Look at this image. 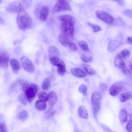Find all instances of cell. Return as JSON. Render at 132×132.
<instances>
[{"mask_svg": "<svg viewBox=\"0 0 132 132\" xmlns=\"http://www.w3.org/2000/svg\"><path fill=\"white\" fill-rule=\"evenodd\" d=\"M123 88V86L121 82H117L111 86L109 90V94L113 96H116L122 91Z\"/></svg>", "mask_w": 132, "mask_h": 132, "instance_id": "cell-11", "label": "cell"}, {"mask_svg": "<svg viewBox=\"0 0 132 132\" xmlns=\"http://www.w3.org/2000/svg\"><path fill=\"white\" fill-rule=\"evenodd\" d=\"M101 95L100 94V93L97 92H94L92 93L91 95V102L93 105L92 110L95 114L97 113L100 109L101 105Z\"/></svg>", "mask_w": 132, "mask_h": 132, "instance_id": "cell-5", "label": "cell"}, {"mask_svg": "<svg viewBox=\"0 0 132 132\" xmlns=\"http://www.w3.org/2000/svg\"><path fill=\"white\" fill-rule=\"evenodd\" d=\"M2 2V1H0V3H1V2Z\"/></svg>", "mask_w": 132, "mask_h": 132, "instance_id": "cell-45", "label": "cell"}, {"mask_svg": "<svg viewBox=\"0 0 132 132\" xmlns=\"http://www.w3.org/2000/svg\"><path fill=\"white\" fill-rule=\"evenodd\" d=\"M127 42L129 44H132V37H128L127 39Z\"/></svg>", "mask_w": 132, "mask_h": 132, "instance_id": "cell-42", "label": "cell"}, {"mask_svg": "<svg viewBox=\"0 0 132 132\" xmlns=\"http://www.w3.org/2000/svg\"><path fill=\"white\" fill-rule=\"evenodd\" d=\"M92 58H93L92 56L88 53H84L81 56V60L84 62H86V63L90 62L92 60Z\"/></svg>", "mask_w": 132, "mask_h": 132, "instance_id": "cell-26", "label": "cell"}, {"mask_svg": "<svg viewBox=\"0 0 132 132\" xmlns=\"http://www.w3.org/2000/svg\"><path fill=\"white\" fill-rule=\"evenodd\" d=\"M0 132H8L6 125L4 123L0 122Z\"/></svg>", "mask_w": 132, "mask_h": 132, "instance_id": "cell-39", "label": "cell"}, {"mask_svg": "<svg viewBox=\"0 0 132 132\" xmlns=\"http://www.w3.org/2000/svg\"><path fill=\"white\" fill-rule=\"evenodd\" d=\"M119 55L123 58V59H127L128 58L130 55V52L129 50L127 49H124L121 52H120Z\"/></svg>", "mask_w": 132, "mask_h": 132, "instance_id": "cell-32", "label": "cell"}, {"mask_svg": "<svg viewBox=\"0 0 132 132\" xmlns=\"http://www.w3.org/2000/svg\"><path fill=\"white\" fill-rule=\"evenodd\" d=\"M18 101L21 103L23 105H26L27 104V100L23 95H20L18 97Z\"/></svg>", "mask_w": 132, "mask_h": 132, "instance_id": "cell-36", "label": "cell"}, {"mask_svg": "<svg viewBox=\"0 0 132 132\" xmlns=\"http://www.w3.org/2000/svg\"><path fill=\"white\" fill-rule=\"evenodd\" d=\"M48 54L49 57H59V51L58 49L54 46H50L48 49Z\"/></svg>", "mask_w": 132, "mask_h": 132, "instance_id": "cell-19", "label": "cell"}, {"mask_svg": "<svg viewBox=\"0 0 132 132\" xmlns=\"http://www.w3.org/2000/svg\"><path fill=\"white\" fill-rule=\"evenodd\" d=\"M55 113V110L52 107L50 108L44 113V117L45 118L48 119L52 117Z\"/></svg>", "mask_w": 132, "mask_h": 132, "instance_id": "cell-33", "label": "cell"}, {"mask_svg": "<svg viewBox=\"0 0 132 132\" xmlns=\"http://www.w3.org/2000/svg\"><path fill=\"white\" fill-rule=\"evenodd\" d=\"M48 12H49L48 7L46 6H43L41 8V9L39 11V19L42 22L45 21L47 18Z\"/></svg>", "mask_w": 132, "mask_h": 132, "instance_id": "cell-13", "label": "cell"}, {"mask_svg": "<svg viewBox=\"0 0 132 132\" xmlns=\"http://www.w3.org/2000/svg\"><path fill=\"white\" fill-rule=\"evenodd\" d=\"M10 65L14 73H16L18 72L20 69V64L19 61L15 59H12L10 61Z\"/></svg>", "mask_w": 132, "mask_h": 132, "instance_id": "cell-18", "label": "cell"}, {"mask_svg": "<svg viewBox=\"0 0 132 132\" xmlns=\"http://www.w3.org/2000/svg\"><path fill=\"white\" fill-rule=\"evenodd\" d=\"M26 100L31 103L35 98L39 90L38 86L35 84H29L27 87L22 89Z\"/></svg>", "mask_w": 132, "mask_h": 132, "instance_id": "cell-3", "label": "cell"}, {"mask_svg": "<svg viewBox=\"0 0 132 132\" xmlns=\"http://www.w3.org/2000/svg\"><path fill=\"white\" fill-rule=\"evenodd\" d=\"M69 47L70 49L73 52H76L78 50V48H77V46H76V45L74 43L72 42H71L69 44Z\"/></svg>", "mask_w": 132, "mask_h": 132, "instance_id": "cell-38", "label": "cell"}, {"mask_svg": "<svg viewBox=\"0 0 132 132\" xmlns=\"http://www.w3.org/2000/svg\"><path fill=\"white\" fill-rule=\"evenodd\" d=\"M130 93L129 92H125L120 94L119 96L120 101L121 102H124L129 99L130 97Z\"/></svg>", "mask_w": 132, "mask_h": 132, "instance_id": "cell-30", "label": "cell"}, {"mask_svg": "<svg viewBox=\"0 0 132 132\" xmlns=\"http://www.w3.org/2000/svg\"><path fill=\"white\" fill-rule=\"evenodd\" d=\"M38 97L39 99V100L43 101V102H46L48 101V94H47L46 93L43 91H41L38 94Z\"/></svg>", "mask_w": 132, "mask_h": 132, "instance_id": "cell-31", "label": "cell"}, {"mask_svg": "<svg viewBox=\"0 0 132 132\" xmlns=\"http://www.w3.org/2000/svg\"><path fill=\"white\" fill-rule=\"evenodd\" d=\"M119 119L121 123H125L127 120V113L125 109H122L119 114Z\"/></svg>", "mask_w": 132, "mask_h": 132, "instance_id": "cell-22", "label": "cell"}, {"mask_svg": "<svg viewBox=\"0 0 132 132\" xmlns=\"http://www.w3.org/2000/svg\"><path fill=\"white\" fill-rule=\"evenodd\" d=\"M82 65H83V68L85 70L86 72L88 74L92 75H94L95 74L96 72H95V70L92 67H91L90 65H88L87 64H83Z\"/></svg>", "mask_w": 132, "mask_h": 132, "instance_id": "cell-28", "label": "cell"}, {"mask_svg": "<svg viewBox=\"0 0 132 132\" xmlns=\"http://www.w3.org/2000/svg\"><path fill=\"white\" fill-rule=\"evenodd\" d=\"M78 114L79 116L83 119H88V114L86 108L83 106H80L78 109Z\"/></svg>", "mask_w": 132, "mask_h": 132, "instance_id": "cell-20", "label": "cell"}, {"mask_svg": "<svg viewBox=\"0 0 132 132\" xmlns=\"http://www.w3.org/2000/svg\"><path fill=\"white\" fill-rule=\"evenodd\" d=\"M58 20L61 22H71L72 23L75 24V20L74 18H73V16L70 15H60L58 17Z\"/></svg>", "mask_w": 132, "mask_h": 132, "instance_id": "cell-17", "label": "cell"}, {"mask_svg": "<svg viewBox=\"0 0 132 132\" xmlns=\"http://www.w3.org/2000/svg\"><path fill=\"white\" fill-rule=\"evenodd\" d=\"M88 25H89L90 26H91L94 32H98V31H101V29H102L101 27L98 25L92 24V23H90V22H88Z\"/></svg>", "mask_w": 132, "mask_h": 132, "instance_id": "cell-35", "label": "cell"}, {"mask_svg": "<svg viewBox=\"0 0 132 132\" xmlns=\"http://www.w3.org/2000/svg\"><path fill=\"white\" fill-rule=\"evenodd\" d=\"M21 62L24 70L30 73L34 72L35 67L32 61L26 56H23L21 58Z\"/></svg>", "mask_w": 132, "mask_h": 132, "instance_id": "cell-7", "label": "cell"}, {"mask_svg": "<svg viewBox=\"0 0 132 132\" xmlns=\"http://www.w3.org/2000/svg\"><path fill=\"white\" fill-rule=\"evenodd\" d=\"M121 43L116 40H112L109 41L108 45V51L111 53L116 50V49L121 45Z\"/></svg>", "mask_w": 132, "mask_h": 132, "instance_id": "cell-16", "label": "cell"}, {"mask_svg": "<svg viewBox=\"0 0 132 132\" xmlns=\"http://www.w3.org/2000/svg\"><path fill=\"white\" fill-rule=\"evenodd\" d=\"M49 60H50V62L52 64L56 67H58L62 61V60H61L59 58V57H56V56L49 57Z\"/></svg>", "mask_w": 132, "mask_h": 132, "instance_id": "cell-23", "label": "cell"}, {"mask_svg": "<svg viewBox=\"0 0 132 132\" xmlns=\"http://www.w3.org/2000/svg\"><path fill=\"white\" fill-rule=\"evenodd\" d=\"M78 44H79V46H80V47L83 50V51H89V47H88V44L85 41H83V40H81L79 41V42L78 43Z\"/></svg>", "mask_w": 132, "mask_h": 132, "instance_id": "cell-34", "label": "cell"}, {"mask_svg": "<svg viewBox=\"0 0 132 132\" xmlns=\"http://www.w3.org/2000/svg\"><path fill=\"white\" fill-rule=\"evenodd\" d=\"M28 118V113L25 110H23L22 111H21L19 113V114L17 116V118L22 121H24L26 120Z\"/></svg>", "mask_w": 132, "mask_h": 132, "instance_id": "cell-24", "label": "cell"}, {"mask_svg": "<svg viewBox=\"0 0 132 132\" xmlns=\"http://www.w3.org/2000/svg\"><path fill=\"white\" fill-rule=\"evenodd\" d=\"M63 10H72V8L68 2L65 1H59L53 7L52 12L55 13Z\"/></svg>", "mask_w": 132, "mask_h": 132, "instance_id": "cell-4", "label": "cell"}, {"mask_svg": "<svg viewBox=\"0 0 132 132\" xmlns=\"http://www.w3.org/2000/svg\"><path fill=\"white\" fill-rule=\"evenodd\" d=\"M16 23L20 29L25 30L31 26L32 19L30 15L27 11L23 10L18 14Z\"/></svg>", "mask_w": 132, "mask_h": 132, "instance_id": "cell-1", "label": "cell"}, {"mask_svg": "<svg viewBox=\"0 0 132 132\" xmlns=\"http://www.w3.org/2000/svg\"><path fill=\"white\" fill-rule=\"evenodd\" d=\"M129 68H130V69L132 71V62H131V63L129 65Z\"/></svg>", "mask_w": 132, "mask_h": 132, "instance_id": "cell-44", "label": "cell"}, {"mask_svg": "<svg viewBox=\"0 0 132 132\" xmlns=\"http://www.w3.org/2000/svg\"><path fill=\"white\" fill-rule=\"evenodd\" d=\"M58 100V96L57 93L54 91H51L48 94V104L50 108L53 107V106L56 104Z\"/></svg>", "mask_w": 132, "mask_h": 132, "instance_id": "cell-15", "label": "cell"}, {"mask_svg": "<svg viewBox=\"0 0 132 132\" xmlns=\"http://www.w3.org/2000/svg\"><path fill=\"white\" fill-rule=\"evenodd\" d=\"M114 65L121 69L123 72V73L125 74V75H129L130 74V71H129V70L127 69L123 59L118 54L117 55L114 59Z\"/></svg>", "mask_w": 132, "mask_h": 132, "instance_id": "cell-6", "label": "cell"}, {"mask_svg": "<svg viewBox=\"0 0 132 132\" xmlns=\"http://www.w3.org/2000/svg\"><path fill=\"white\" fill-rule=\"evenodd\" d=\"M70 72L73 75L77 77L83 78L87 76V73L85 71L77 68H71Z\"/></svg>", "mask_w": 132, "mask_h": 132, "instance_id": "cell-14", "label": "cell"}, {"mask_svg": "<svg viewBox=\"0 0 132 132\" xmlns=\"http://www.w3.org/2000/svg\"><path fill=\"white\" fill-rule=\"evenodd\" d=\"M126 128L128 132H132V120L128 121Z\"/></svg>", "mask_w": 132, "mask_h": 132, "instance_id": "cell-40", "label": "cell"}, {"mask_svg": "<svg viewBox=\"0 0 132 132\" xmlns=\"http://www.w3.org/2000/svg\"><path fill=\"white\" fill-rule=\"evenodd\" d=\"M9 56L6 50L0 48V68L6 69L8 66Z\"/></svg>", "mask_w": 132, "mask_h": 132, "instance_id": "cell-10", "label": "cell"}, {"mask_svg": "<svg viewBox=\"0 0 132 132\" xmlns=\"http://www.w3.org/2000/svg\"><path fill=\"white\" fill-rule=\"evenodd\" d=\"M30 1H15L10 3L6 7V10L8 12L18 13L24 10L31 4Z\"/></svg>", "mask_w": 132, "mask_h": 132, "instance_id": "cell-2", "label": "cell"}, {"mask_svg": "<svg viewBox=\"0 0 132 132\" xmlns=\"http://www.w3.org/2000/svg\"><path fill=\"white\" fill-rule=\"evenodd\" d=\"M87 86L84 84L81 85L79 87V91L81 92L84 95H86L87 94Z\"/></svg>", "mask_w": 132, "mask_h": 132, "instance_id": "cell-37", "label": "cell"}, {"mask_svg": "<svg viewBox=\"0 0 132 132\" xmlns=\"http://www.w3.org/2000/svg\"><path fill=\"white\" fill-rule=\"evenodd\" d=\"M95 14L97 18H98L99 19L101 20L106 23L111 24L114 21L113 18L110 14L105 11L102 10H97L95 12Z\"/></svg>", "mask_w": 132, "mask_h": 132, "instance_id": "cell-9", "label": "cell"}, {"mask_svg": "<svg viewBox=\"0 0 132 132\" xmlns=\"http://www.w3.org/2000/svg\"><path fill=\"white\" fill-rule=\"evenodd\" d=\"M72 38V37L68 36V35L61 32L59 35L58 40L59 42L64 46L69 45V44L71 42V40Z\"/></svg>", "mask_w": 132, "mask_h": 132, "instance_id": "cell-12", "label": "cell"}, {"mask_svg": "<svg viewBox=\"0 0 132 132\" xmlns=\"http://www.w3.org/2000/svg\"><path fill=\"white\" fill-rule=\"evenodd\" d=\"M4 20L1 17H0V23L1 24L4 23Z\"/></svg>", "mask_w": 132, "mask_h": 132, "instance_id": "cell-43", "label": "cell"}, {"mask_svg": "<svg viewBox=\"0 0 132 132\" xmlns=\"http://www.w3.org/2000/svg\"><path fill=\"white\" fill-rule=\"evenodd\" d=\"M51 81L49 77L45 78L42 82V88L43 90H47L51 86Z\"/></svg>", "mask_w": 132, "mask_h": 132, "instance_id": "cell-29", "label": "cell"}, {"mask_svg": "<svg viewBox=\"0 0 132 132\" xmlns=\"http://www.w3.org/2000/svg\"><path fill=\"white\" fill-rule=\"evenodd\" d=\"M35 106L36 108L39 111L44 110L46 108V103L45 102H43L40 100L37 101L35 103Z\"/></svg>", "mask_w": 132, "mask_h": 132, "instance_id": "cell-21", "label": "cell"}, {"mask_svg": "<svg viewBox=\"0 0 132 132\" xmlns=\"http://www.w3.org/2000/svg\"><path fill=\"white\" fill-rule=\"evenodd\" d=\"M19 84V80H15L12 84H11V85H10L9 90L8 91V94H10L12 93H13L14 91H15V90H16V89L17 88L18 85Z\"/></svg>", "mask_w": 132, "mask_h": 132, "instance_id": "cell-27", "label": "cell"}, {"mask_svg": "<svg viewBox=\"0 0 132 132\" xmlns=\"http://www.w3.org/2000/svg\"><path fill=\"white\" fill-rule=\"evenodd\" d=\"M74 24L71 22H61L60 24V28L62 32L70 37H73L74 33Z\"/></svg>", "mask_w": 132, "mask_h": 132, "instance_id": "cell-8", "label": "cell"}, {"mask_svg": "<svg viewBox=\"0 0 132 132\" xmlns=\"http://www.w3.org/2000/svg\"><path fill=\"white\" fill-rule=\"evenodd\" d=\"M57 73L60 75H63L66 72L65 64L64 62L62 61L61 63L57 67Z\"/></svg>", "mask_w": 132, "mask_h": 132, "instance_id": "cell-25", "label": "cell"}, {"mask_svg": "<svg viewBox=\"0 0 132 132\" xmlns=\"http://www.w3.org/2000/svg\"><path fill=\"white\" fill-rule=\"evenodd\" d=\"M125 14L128 16H132V11L131 10H126L125 11Z\"/></svg>", "mask_w": 132, "mask_h": 132, "instance_id": "cell-41", "label": "cell"}]
</instances>
